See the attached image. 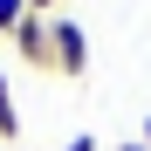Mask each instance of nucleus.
Listing matches in <instances>:
<instances>
[{"label":"nucleus","mask_w":151,"mask_h":151,"mask_svg":"<svg viewBox=\"0 0 151 151\" xmlns=\"http://www.w3.org/2000/svg\"><path fill=\"white\" fill-rule=\"evenodd\" d=\"M62 151H103V144H96V137H89V131H83V137H69V144H62Z\"/></svg>","instance_id":"5"},{"label":"nucleus","mask_w":151,"mask_h":151,"mask_svg":"<svg viewBox=\"0 0 151 151\" xmlns=\"http://www.w3.org/2000/svg\"><path fill=\"white\" fill-rule=\"evenodd\" d=\"M117 151H151V144H137V137H131V144H117Z\"/></svg>","instance_id":"7"},{"label":"nucleus","mask_w":151,"mask_h":151,"mask_svg":"<svg viewBox=\"0 0 151 151\" xmlns=\"http://www.w3.org/2000/svg\"><path fill=\"white\" fill-rule=\"evenodd\" d=\"M21 14H28V0H0V35H14V28H21Z\"/></svg>","instance_id":"4"},{"label":"nucleus","mask_w":151,"mask_h":151,"mask_svg":"<svg viewBox=\"0 0 151 151\" xmlns=\"http://www.w3.org/2000/svg\"><path fill=\"white\" fill-rule=\"evenodd\" d=\"M0 137H21V103H14V89H7V69H0Z\"/></svg>","instance_id":"3"},{"label":"nucleus","mask_w":151,"mask_h":151,"mask_svg":"<svg viewBox=\"0 0 151 151\" xmlns=\"http://www.w3.org/2000/svg\"><path fill=\"white\" fill-rule=\"evenodd\" d=\"M48 7H62V0H28V14H48Z\"/></svg>","instance_id":"6"},{"label":"nucleus","mask_w":151,"mask_h":151,"mask_svg":"<svg viewBox=\"0 0 151 151\" xmlns=\"http://www.w3.org/2000/svg\"><path fill=\"white\" fill-rule=\"evenodd\" d=\"M7 41H14V55H21V62L55 69V48H48V14H21V28H14Z\"/></svg>","instance_id":"2"},{"label":"nucleus","mask_w":151,"mask_h":151,"mask_svg":"<svg viewBox=\"0 0 151 151\" xmlns=\"http://www.w3.org/2000/svg\"><path fill=\"white\" fill-rule=\"evenodd\" d=\"M48 48H55V76H69V83H76V76H89V35L76 28L69 14L48 21Z\"/></svg>","instance_id":"1"}]
</instances>
